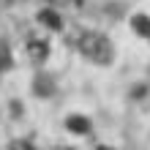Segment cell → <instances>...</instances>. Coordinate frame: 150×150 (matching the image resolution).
Instances as JSON below:
<instances>
[{
    "label": "cell",
    "instance_id": "1",
    "mask_svg": "<svg viewBox=\"0 0 150 150\" xmlns=\"http://www.w3.org/2000/svg\"><path fill=\"white\" fill-rule=\"evenodd\" d=\"M76 49H79V55H82L85 60H90V63H96V66H109L112 57H115L112 41L104 36V33H98V30H85V33H79Z\"/></svg>",
    "mask_w": 150,
    "mask_h": 150
},
{
    "label": "cell",
    "instance_id": "2",
    "mask_svg": "<svg viewBox=\"0 0 150 150\" xmlns=\"http://www.w3.org/2000/svg\"><path fill=\"white\" fill-rule=\"evenodd\" d=\"M28 55H30L33 63H44L49 57V44L44 38H30L28 41Z\"/></svg>",
    "mask_w": 150,
    "mask_h": 150
},
{
    "label": "cell",
    "instance_id": "3",
    "mask_svg": "<svg viewBox=\"0 0 150 150\" xmlns=\"http://www.w3.org/2000/svg\"><path fill=\"white\" fill-rule=\"evenodd\" d=\"M66 126H68V131H74V134H87V131H90V117H85V115H68Z\"/></svg>",
    "mask_w": 150,
    "mask_h": 150
},
{
    "label": "cell",
    "instance_id": "4",
    "mask_svg": "<svg viewBox=\"0 0 150 150\" xmlns=\"http://www.w3.org/2000/svg\"><path fill=\"white\" fill-rule=\"evenodd\" d=\"M38 22L47 25L49 30H60V28H63V19H60V14L55 11V8H44V11H38Z\"/></svg>",
    "mask_w": 150,
    "mask_h": 150
},
{
    "label": "cell",
    "instance_id": "5",
    "mask_svg": "<svg viewBox=\"0 0 150 150\" xmlns=\"http://www.w3.org/2000/svg\"><path fill=\"white\" fill-rule=\"evenodd\" d=\"M131 28H134V33H139L142 38H150V16H145V14L131 16Z\"/></svg>",
    "mask_w": 150,
    "mask_h": 150
},
{
    "label": "cell",
    "instance_id": "6",
    "mask_svg": "<svg viewBox=\"0 0 150 150\" xmlns=\"http://www.w3.org/2000/svg\"><path fill=\"white\" fill-rule=\"evenodd\" d=\"M36 93L38 96H49L52 93V82L47 76H36Z\"/></svg>",
    "mask_w": 150,
    "mask_h": 150
},
{
    "label": "cell",
    "instance_id": "7",
    "mask_svg": "<svg viewBox=\"0 0 150 150\" xmlns=\"http://www.w3.org/2000/svg\"><path fill=\"white\" fill-rule=\"evenodd\" d=\"M8 150H36V147H33L28 139H14V142L8 145Z\"/></svg>",
    "mask_w": 150,
    "mask_h": 150
},
{
    "label": "cell",
    "instance_id": "8",
    "mask_svg": "<svg viewBox=\"0 0 150 150\" xmlns=\"http://www.w3.org/2000/svg\"><path fill=\"white\" fill-rule=\"evenodd\" d=\"M96 150H112V147H107V145H101V147H96Z\"/></svg>",
    "mask_w": 150,
    "mask_h": 150
},
{
    "label": "cell",
    "instance_id": "9",
    "mask_svg": "<svg viewBox=\"0 0 150 150\" xmlns=\"http://www.w3.org/2000/svg\"><path fill=\"white\" fill-rule=\"evenodd\" d=\"M63 150H74V147H63Z\"/></svg>",
    "mask_w": 150,
    "mask_h": 150
}]
</instances>
